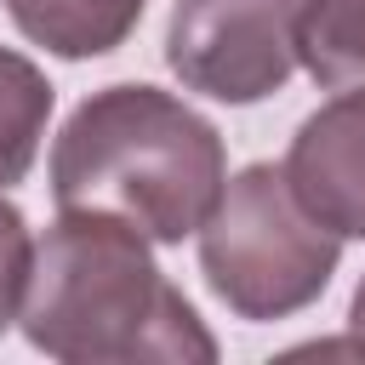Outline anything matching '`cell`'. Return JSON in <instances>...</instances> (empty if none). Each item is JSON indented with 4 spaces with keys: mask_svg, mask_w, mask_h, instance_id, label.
I'll return each mask as SVG.
<instances>
[{
    "mask_svg": "<svg viewBox=\"0 0 365 365\" xmlns=\"http://www.w3.org/2000/svg\"><path fill=\"white\" fill-rule=\"evenodd\" d=\"M23 336L68 365H211L217 342L188 297L160 274L143 234L63 211L34 245L23 291Z\"/></svg>",
    "mask_w": 365,
    "mask_h": 365,
    "instance_id": "1",
    "label": "cell"
},
{
    "mask_svg": "<svg viewBox=\"0 0 365 365\" xmlns=\"http://www.w3.org/2000/svg\"><path fill=\"white\" fill-rule=\"evenodd\" d=\"M222 182L217 125L154 86H108L86 97L51 148L57 211L114 217L154 245L194 234Z\"/></svg>",
    "mask_w": 365,
    "mask_h": 365,
    "instance_id": "2",
    "label": "cell"
},
{
    "mask_svg": "<svg viewBox=\"0 0 365 365\" xmlns=\"http://www.w3.org/2000/svg\"><path fill=\"white\" fill-rule=\"evenodd\" d=\"M336 234L297 200L285 165H245L200 222V274L240 319H285L336 274Z\"/></svg>",
    "mask_w": 365,
    "mask_h": 365,
    "instance_id": "3",
    "label": "cell"
},
{
    "mask_svg": "<svg viewBox=\"0 0 365 365\" xmlns=\"http://www.w3.org/2000/svg\"><path fill=\"white\" fill-rule=\"evenodd\" d=\"M302 11L308 0H177L165 63L188 91L257 103L291 80Z\"/></svg>",
    "mask_w": 365,
    "mask_h": 365,
    "instance_id": "4",
    "label": "cell"
},
{
    "mask_svg": "<svg viewBox=\"0 0 365 365\" xmlns=\"http://www.w3.org/2000/svg\"><path fill=\"white\" fill-rule=\"evenodd\" d=\"M285 177L336 240H365V91H342L297 125Z\"/></svg>",
    "mask_w": 365,
    "mask_h": 365,
    "instance_id": "5",
    "label": "cell"
},
{
    "mask_svg": "<svg viewBox=\"0 0 365 365\" xmlns=\"http://www.w3.org/2000/svg\"><path fill=\"white\" fill-rule=\"evenodd\" d=\"M6 11L57 57H103L137 29L143 0H6Z\"/></svg>",
    "mask_w": 365,
    "mask_h": 365,
    "instance_id": "6",
    "label": "cell"
},
{
    "mask_svg": "<svg viewBox=\"0 0 365 365\" xmlns=\"http://www.w3.org/2000/svg\"><path fill=\"white\" fill-rule=\"evenodd\" d=\"M297 63L325 86H365V0H308L297 29Z\"/></svg>",
    "mask_w": 365,
    "mask_h": 365,
    "instance_id": "7",
    "label": "cell"
},
{
    "mask_svg": "<svg viewBox=\"0 0 365 365\" xmlns=\"http://www.w3.org/2000/svg\"><path fill=\"white\" fill-rule=\"evenodd\" d=\"M46 120H51V86L46 74L0 46V188L23 182L34 154H40V137H46Z\"/></svg>",
    "mask_w": 365,
    "mask_h": 365,
    "instance_id": "8",
    "label": "cell"
},
{
    "mask_svg": "<svg viewBox=\"0 0 365 365\" xmlns=\"http://www.w3.org/2000/svg\"><path fill=\"white\" fill-rule=\"evenodd\" d=\"M29 268H34L29 222H23V211H17V205H6V200H0V331H6V319L23 308Z\"/></svg>",
    "mask_w": 365,
    "mask_h": 365,
    "instance_id": "9",
    "label": "cell"
},
{
    "mask_svg": "<svg viewBox=\"0 0 365 365\" xmlns=\"http://www.w3.org/2000/svg\"><path fill=\"white\" fill-rule=\"evenodd\" d=\"M348 325H354V342H359V354H365V279H359V291H354V308H348Z\"/></svg>",
    "mask_w": 365,
    "mask_h": 365,
    "instance_id": "10",
    "label": "cell"
}]
</instances>
